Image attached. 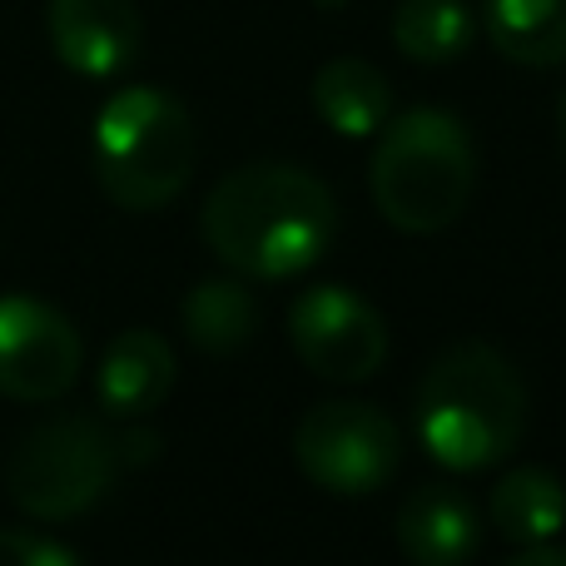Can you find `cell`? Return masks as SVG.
<instances>
[{
  "label": "cell",
  "mask_w": 566,
  "mask_h": 566,
  "mask_svg": "<svg viewBox=\"0 0 566 566\" xmlns=\"http://www.w3.org/2000/svg\"><path fill=\"white\" fill-rule=\"evenodd\" d=\"M398 547L412 566H468L482 547V512L458 488L428 482L398 507Z\"/></svg>",
  "instance_id": "cell-10"
},
{
  "label": "cell",
  "mask_w": 566,
  "mask_h": 566,
  "mask_svg": "<svg viewBox=\"0 0 566 566\" xmlns=\"http://www.w3.org/2000/svg\"><path fill=\"white\" fill-rule=\"evenodd\" d=\"M507 566H566V547H552V542H537L522 557H512Z\"/></svg>",
  "instance_id": "cell-19"
},
{
  "label": "cell",
  "mask_w": 566,
  "mask_h": 566,
  "mask_svg": "<svg viewBox=\"0 0 566 566\" xmlns=\"http://www.w3.org/2000/svg\"><path fill=\"white\" fill-rule=\"evenodd\" d=\"M179 378L175 348L155 328H125L99 358V408L109 418H149Z\"/></svg>",
  "instance_id": "cell-11"
},
{
  "label": "cell",
  "mask_w": 566,
  "mask_h": 566,
  "mask_svg": "<svg viewBox=\"0 0 566 566\" xmlns=\"http://www.w3.org/2000/svg\"><path fill=\"white\" fill-rule=\"evenodd\" d=\"M185 333L199 353H214V358H229V353L249 348V338L259 333L254 293H249L239 279L195 283L185 298Z\"/></svg>",
  "instance_id": "cell-15"
},
{
  "label": "cell",
  "mask_w": 566,
  "mask_h": 566,
  "mask_svg": "<svg viewBox=\"0 0 566 566\" xmlns=\"http://www.w3.org/2000/svg\"><path fill=\"white\" fill-rule=\"evenodd\" d=\"M482 20H488L492 50L512 65H566V0H488Z\"/></svg>",
  "instance_id": "cell-13"
},
{
  "label": "cell",
  "mask_w": 566,
  "mask_h": 566,
  "mask_svg": "<svg viewBox=\"0 0 566 566\" xmlns=\"http://www.w3.org/2000/svg\"><path fill=\"white\" fill-rule=\"evenodd\" d=\"M488 517L507 542L537 547V542H552L566 527V488L547 468H532V462L527 468H512L492 488Z\"/></svg>",
  "instance_id": "cell-14"
},
{
  "label": "cell",
  "mask_w": 566,
  "mask_h": 566,
  "mask_svg": "<svg viewBox=\"0 0 566 566\" xmlns=\"http://www.w3.org/2000/svg\"><path fill=\"white\" fill-rule=\"evenodd\" d=\"M293 462L333 497H368L402 468V432L373 402L333 398L293 428Z\"/></svg>",
  "instance_id": "cell-6"
},
{
  "label": "cell",
  "mask_w": 566,
  "mask_h": 566,
  "mask_svg": "<svg viewBox=\"0 0 566 566\" xmlns=\"http://www.w3.org/2000/svg\"><path fill=\"white\" fill-rule=\"evenodd\" d=\"M115 452H119V468H145V462L159 458V432L145 428V418H129L115 432Z\"/></svg>",
  "instance_id": "cell-18"
},
{
  "label": "cell",
  "mask_w": 566,
  "mask_h": 566,
  "mask_svg": "<svg viewBox=\"0 0 566 566\" xmlns=\"http://www.w3.org/2000/svg\"><path fill=\"white\" fill-rule=\"evenodd\" d=\"M289 343L313 378L363 382L388 358V323L363 293L318 283L289 308Z\"/></svg>",
  "instance_id": "cell-7"
},
{
  "label": "cell",
  "mask_w": 566,
  "mask_h": 566,
  "mask_svg": "<svg viewBox=\"0 0 566 566\" xmlns=\"http://www.w3.org/2000/svg\"><path fill=\"white\" fill-rule=\"evenodd\" d=\"M313 6H318V10H343L348 0H313Z\"/></svg>",
  "instance_id": "cell-21"
},
{
  "label": "cell",
  "mask_w": 566,
  "mask_h": 566,
  "mask_svg": "<svg viewBox=\"0 0 566 566\" xmlns=\"http://www.w3.org/2000/svg\"><path fill=\"white\" fill-rule=\"evenodd\" d=\"M199 159L195 119L175 95L155 85H129L105 99L95 119V179L105 199L129 214L165 209L185 195Z\"/></svg>",
  "instance_id": "cell-4"
},
{
  "label": "cell",
  "mask_w": 566,
  "mask_h": 566,
  "mask_svg": "<svg viewBox=\"0 0 566 566\" xmlns=\"http://www.w3.org/2000/svg\"><path fill=\"white\" fill-rule=\"evenodd\" d=\"M392 45L418 65H448L472 45V10L462 0H398Z\"/></svg>",
  "instance_id": "cell-16"
},
{
  "label": "cell",
  "mask_w": 566,
  "mask_h": 566,
  "mask_svg": "<svg viewBox=\"0 0 566 566\" xmlns=\"http://www.w3.org/2000/svg\"><path fill=\"white\" fill-rule=\"evenodd\" d=\"M80 328L45 298H0V392L15 402H55L80 378Z\"/></svg>",
  "instance_id": "cell-8"
},
{
  "label": "cell",
  "mask_w": 566,
  "mask_h": 566,
  "mask_svg": "<svg viewBox=\"0 0 566 566\" xmlns=\"http://www.w3.org/2000/svg\"><path fill=\"white\" fill-rule=\"evenodd\" d=\"M119 478L115 432L80 412L35 422L6 458V497L35 522H70L90 512Z\"/></svg>",
  "instance_id": "cell-5"
},
{
  "label": "cell",
  "mask_w": 566,
  "mask_h": 566,
  "mask_svg": "<svg viewBox=\"0 0 566 566\" xmlns=\"http://www.w3.org/2000/svg\"><path fill=\"white\" fill-rule=\"evenodd\" d=\"M0 566H80V557L50 537H30V532L0 527Z\"/></svg>",
  "instance_id": "cell-17"
},
{
  "label": "cell",
  "mask_w": 566,
  "mask_h": 566,
  "mask_svg": "<svg viewBox=\"0 0 566 566\" xmlns=\"http://www.w3.org/2000/svg\"><path fill=\"white\" fill-rule=\"evenodd\" d=\"M313 109H318V119L328 129H338V135L368 139L392 119V85L368 60L338 55L313 75Z\"/></svg>",
  "instance_id": "cell-12"
},
{
  "label": "cell",
  "mask_w": 566,
  "mask_h": 566,
  "mask_svg": "<svg viewBox=\"0 0 566 566\" xmlns=\"http://www.w3.org/2000/svg\"><path fill=\"white\" fill-rule=\"evenodd\" d=\"M557 129H562V145H566V90H562V105H557Z\"/></svg>",
  "instance_id": "cell-20"
},
{
  "label": "cell",
  "mask_w": 566,
  "mask_h": 566,
  "mask_svg": "<svg viewBox=\"0 0 566 566\" xmlns=\"http://www.w3.org/2000/svg\"><path fill=\"white\" fill-rule=\"evenodd\" d=\"M527 382L502 348L472 338L452 343L418 382V442L452 472H482L512 458L527 438Z\"/></svg>",
  "instance_id": "cell-2"
},
{
  "label": "cell",
  "mask_w": 566,
  "mask_h": 566,
  "mask_svg": "<svg viewBox=\"0 0 566 566\" xmlns=\"http://www.w3.org/2000/svg\"><path fill=\"white\" fill-rule=\"evenodd\" d=\"M368 165V189L378 214L398 234H442L462 219L478 185V149L458 115L448 109H408L378 129Z\"/></svg>",
  "instance_id": "cell-3"
},
{
  "label": "cell",
  "mask_w": 566,
  "mask_h": 566,
  "mask_svg": "<svg viewBox=\"0 0 566 566\" xmlns=\"http://www.w3.org/2000/svg\"><path fill=\"white\" fill-rule=\"evenodd\" d=\"M45 30L55 60L85 80H109L129 70L145 40L135 0H50Z\"/></svg>",
  "instance_id": "cell-9"
},
{
  "label": "cell",
  "mask_w": 566,
  "mask_h": 566,
  "mask_svg": "<svg viewBox=\"0 0 566 566\" xmlns=\"http://www.w3.org/2000/svg\"><path fill=\"white\" fill-rule=\"evenodd\" d=\"M205 244L244 279H293L328 254L338 205L313 169L259 159L229 169L205 199Z\"/></svg>",
  "instance_id": "cell-1"
}]
</instances>
